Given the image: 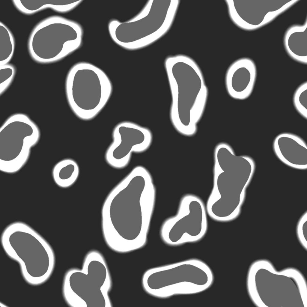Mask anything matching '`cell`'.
<instances>
[{"label":"cell","mask_w":307,"mask_h":307,"mask_svg":"<svg viewBox=\"0 0 307 307\" xmlns=\"http://www.w3.org/2000/svg\"><path fill=\"white\" fill-rule=\"evenodd\" d=\"M156 192L152 176L138 165L110 192L102 209V229L108 246L125 253L146 244Z\"/></svg>","instance_id":"6da1fadb"},{"label":"cell","mask_w":307,"mask_h":307,"mask_svg":"<svg viewBox=\"0 0 307 307\" xmlns=\"http://www.w3.org/2000/svg\"><path fill=\"white\" fill-rule=\"evenodd\" d=\"M165 66L172 96L171 121L181 134L192 136L197 131L207 98L203 74L196 62L185 55L168 57Z\"/></svg>","instance_id":"7a4b0ae2"},{"label":"cell","mask_w":307,"mask_h":307,"mask_svg":"<svg viewBox=\"0 0 307 307\" xmlns=\"http://www.w3.org/2000/svg\"><path fill=\"white\" fill-rule=\"evenodd\" d=\"M7 255L18 262L27 282L37 285L46 281L54 267L53 250L46 240L27 224L13 222L4 229L1 237Z\"/></svg>","instance_id":"3957f363"},{"label":"cell","mask_w":307,"mask_h":307,"mask_svg":"<svg viewBox=\"0 0 307 307\" xmlns=\"http://www.w3.org/2000/svg\"><path fill=\"white\" fill-rule=\"evenodd\" d=\"M112 286L106 261L99 251L92 250L84 258L81 268H72L65 273L62 293L72 307H112L109 296Z\"/></svg>","instance_id":"277c9868"},{"label":"cell","mask_w":307,"mask_h":307,"mask_svg":"<svg viewBox=\"0 0 307 307\" xmlns=\"http://www.w3.org/2000/svg\"><path fill=\"white\" fill-rule=\"evenodd\" d=\"M214 278L207 264L192 258L148 270L143 275L142 284L149 294L166 298L203 292L211 286Z\"/></svg>","instance_id":"5b68a950"},{"label":"cell","mask_w":307,"mask_h":307,"mask_svg":"<svg viewBox=\"0 0 307 307\" xmlns=\"http://www.w3.org/2000/svg\"><path fill=\"white\" fill-rule=\"evenodd\" d=\"M65 91L74 114L84 120L95 118L109 101L112 91L111 81L101 69L88 62L73 65L66 78Z\"/></svg>","instance_id":"8992f818"},{"label":"cell","mask_w":307,"mask_h":307,"mask_svg":"<svg viewBox=\"0 0 307 307\" xmlns=\"http://www.w3.org/2000/svg\"><path fill=\"white\" fill-rule=\"evenodd\" d=\"M83 35L82 28L76 22L59 16H50L33 29L28 41V51L38 62H55L79 49Z\"/></svg>","instance_id":"52a82bcc"},{"label":"cell","mask_w":307,"mask_h":307,"mask_svg":"<svg viewBox=\"0 0 307 307\" xmlns=\"http://www.w3.org/2000/svg\"><path fill=\"white\" fill-rule=\"evenodd\" d=\"M157 1L150 0L141 12L130 20L121 22L111 20L108 25L109 34L119 46L133 50L146 46L162 36L172 23L177 8L173 4L161 10Z\"/></svg>","instance_id":"ba28073f"},{"label":"cell","mask_w":307,"mask_h":307,"mask_svg":"<svg viewBox=\"0 0 307 307\" xmlns=\"http://www.w3.org/2000/svg\"><path fill=\"white\" fill-rule=\"evenodd\" d=\"M40 136L38 127L27 115L17 113L9 117L0 129V171L13 173L19 170Z\"/></svg>","instance_id":"9c48e42d"},{"label":"cell","mask_w":307,"mask_h":307,"mask_svg":"<svg viewBox=\"0 0 307 307\" xmlns=\"http://www.w3.org/2000/svg\"><path fill=\"white\" fill-rule=\"evenodd\" d=\"M207 227V212L203 201L196 195L187 194L181 198L176 214L164 222L160 234L165 243L177 246L199 241Z\"/></svg>","instance_id":"30bf717a"},{"label":"cell","mask_w":307,"mask_h":307,"mask_svg":"<svg viewBox=\"0 0 307 307\" xmlns=\"http://www.w3.org/2000/svg\"><path fill=\"white\" fill-rule=\"evenodd\" d=\"M112 138L113 141L106 152L105 159L109 165L119 169L128 164L133 153H141L147 150L152 140L149 129L128 121L116 125Z\"/></svg>","instance_id":"8fae6325"},{"label":"cell","mask_w":307,"mask_h":307,"mask_svg":"<svg viewBox=\"0 0 307 307\" xmlns=\"http://www.w3.org/2000/svg\"><path fill=\"white\" fill-rule=\"evenodd\" d=\"M256 76V68L252 60L246 58L237 60L226 73L225 83L228 93L235 99L247 98L252 93Z\"/></svg>","instance_id":"7c38bea8"},{"label":"cell","mask_w":307,"mask_h":307,"mask_svg":"<svg viewBox=\"0 0 307 307\" xmlns=\"http://www.w3.org/2000/svg\"><path fill=\"white\" fill-rule=\"evenodd\" d=\"M273 147L277 157L285 165L297 169H307V145L300 137L289 133L280 134L274 139Z\"/></svg>","instance_id":"4fadbf2b"},{"label":"cell","mask_w":307,"mask_h":307,"mask_svg":"<svg viewBox=\"0 0 307 307\" xmlns=\"http://www.w3.org/2000/svg\"><path fill=\"white\" fill-rule=\"evenodd\" d=\"M240 1L243 5L247 10L256 13H249L241 9L234 3L233 0H226L228 7L229 16L232 22L237 26L248 16L254 14L246 22L242 29L247 30H253V26L255 21L254 30L259 28L267 24L273 20L276 17L287 10L294 4H291L283 7L276 10H270L263 7H258V10L255 8V10L249 5L255 12L251 11L247 8L243 4L242 0Z\"/></svg>","instance_id":"5bb4252c"},{"label":"cell","mask_w":307,"mask_h":307,"mask_svg":"<svg viewBox=\"0 0 307 307\" xmlns=\"http://www.w3.org/2000/svg\"><path fill=\"white\" fill-rule=\"evenodd\" d=\"M307 21L302 25L289 27L285 34L284 43L288 55L302 63H307Z\"/></svg>","instance_id":"9a60e30c"},{"label":"cell","mask_w":307,"mask_h":307,"mask_svg":"<svg viewBox=\"0 0 307 307\" xmlns=\"http://www.w3.org/2000/svg\"><path fill=\"white\" fill-rule=\"evenodd\" d=\"M13 3L21 12L28 15L34 13L47 8L64 13L75 8L82 0H13Z\"/></svg>","instance_id":"2e32d148"},{"label":"cell","mask_w":307,"mask_h":307,"mask_svg":"<svg viewBox=\"0 0 307 307\" xmlns=\"http://www.w3.org/2000/svg\"><path fill=\"white\" fill-rule=\"evenodd\" d=\"M79 172L76 162L71 159H65L56 163L53 168L52 176L59 186L67 188L72 185L78 178Z\"/></svg>","instance_id":"e0dca14e"},{"label":"cell","mask_w":307,"mask_h":307,"mask_svg":"<svg viewBox=\"0 0 307 307\" xmlns=\"http://www.w3.org/2000/svg\"><path fill=\"white\" fill-rule=\"evenodd\" d=\"M15 49L13 36L9 28L0 22V65L8 64L11 59Z\"/></svg>","instance_id":"ac0fdd59"},{"label":"cell","mask_w":307,"mask_h":307,"mask_svg":"<svg viewBox=\"0 0 307 307\" xmlns=\"http://www.w3.org/2000/svg\"><path fill=\"white\" fill-rule=\"evenodd\" d=\"M295 108L303 117L307 118V82L300 85L296 90L293 97Z\"/></svg>","instance_id":"d6986e66"},{"label":"cell","mask_w":307,"mask_h":307,"mask_svg":"<svg viewBox=\"0 0 307 307\" xmlns=\"http://www.w3.org/2000/svg\"><path fill=\"white\" fill-rule=\"evenodd\" d=\"M16 72L15 67L12 64L0 65V94L7 89L12 82Z\"/></svg>","instance_id":"ffe728a7"}]
</instances>
